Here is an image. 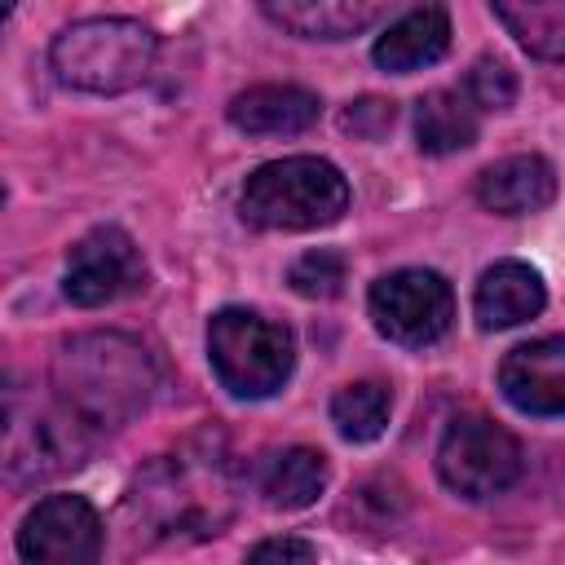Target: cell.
I'll return each instance as SVG.
<instances>
[{"label":"cell","mask_w":565,"mask_h":565,"mask_svg":"<svg viewBox=\"0 0 565 565\" xmlns=\"http://www.w3.org/2000/svg\"><path fill=\"white\" fill-rule=\"evenodd\" d=\"M388 124H393V102H380V97H362L344 110V128L358 137H380Z\"/></svg>","instance_id":"cell-24"},{"label":"cell","mask_w":565,"mask_h":565,"mask_svg":"<svg viewBox=\"0 0 565 565\" xmlns=\"http://www.w3.org/2000/svg\"><path fill=\"white\" fill-rule=\"evenodd\" d=\"M322 115L318 93L300 84H256L230 102V124L247 137H291L313 128Z\"/></svg>","instance_id":"cell-12"},{"label":"cell","mask_w":565,"mask_h":565,"mask_svg":"<svg viewBox=\"0 0 565 565\" xmlns=\"http://www.w3.org/2000/svg\"><path fill=\"white\" fill-rule=\"evenodd\" d=\"M490 9L530 57H543V62L565 57V0H521V4L499 0Z\"/></svg>","instance_id":"cell-19"},{"label":"cell","mask_w":565,"mask_h":565,"mask_svg":"<svg viewBox=\"0 0 565 565\" xmlns=\"http://www.w3.org/2000/svg\"><path fill=\"white\" fill-rule=\"evenodd\" d=\"M88 450V428L57 406H22L9 397L4 411V468L13 481H44L75 468Z\"/></svg>","instance_id":"cell-8"},{"label":"cell","mask_w":565,"mask_h":565,"mask_svg":"<svg viewBox=\"0 0 565 565\" xmlns=\"http://www.w3.org/2000/svg\"><path fill=\"white\" fill-rule=\"evenodd\" d=\"M556 199V172L543 154H508L477 177V203L499 216H530Z\"/></svg>","instance_id":"cell-13"},{"label":"cell","mask_w":565,"mask_h":565,"mask_svg":"<svg viewBox=\"0 0 565 565\" xmlns=\"http://www.w3.org/2000/svg\"><path fill=\"white\" fill-rule=\"evenodd\" d=\"M221 472V455H163L146 477L132 486V508L150 516L154 534H216L230 516V494H194L199 481Z\"/></svg>","instance_id":"cell-5"},{"label":"cell","mask_w":565,"mask_h":565,"mask_svg":"<svg viewBox=\"0 0 565 565\" xmlns=\"http://www.w3.org/2000/svg\"><path fill=\"white\" fill-rule=\"evenodd\" d=\"M499 388L521 415H565V335H539L508 349Z\"/></svg>","instance_id":"cell-11"},{"label":"cell","mask_w":565,"mask_h":565,"mask_svg":"<svg viewBox=\"0 0 565 565\" xmlns=\"http://www.w3.org/2000/svg\"><path fill=\"white\" fill-rule=\"evenodd\" d=\"M327 477H331V468H327V455L322 450H313V446H287L265 468V481H260L265 486V503L269 508H287V512L309 508L327 490Z\"/></svg>","instance_id":"cell-18"},{"label":"cell","mask_w":565,"mask_h":565,"mask_svg":"<svg viewBox=\"0 0 565 565\" xmlns=\"http://www.w3.org/2000/svg\"><path fill=\"white\" fill-rule=\"evenodd\" d=\"M463 93L477 110H508L516 97V75L499 57H477L468 79H463Z\"/></svg>","instance_id":"cell-22"},{"label":"cell","mask_w":565,"mask_h":565,"mask_svg":"<svg viewBox=\"0 0 565 565\" xmlns=\"http://www.w3.org/2000/svg\"><path fill=\"white\" fill-rule=\"evenodd\" d=\"M547 305L543 278L521 265V260H499L477 278L472 291V313L486 331H503V327H521L530 318H539Z\"/></svg>","instance_id":"cell-14"},{"label":"cell","mask_w":565,"mask_h":565,"mask_svg":"<svg viewBox=\"0 0 565 565\" xmlns=\"http://www.w3.org/2000/svg\"><path fill=\"white\" fill-rule=\"evenodd\" d=\"M366 309L384 340L424 349L450 331L455 291L437 269H393L371 282Z\"/></svg>","instance_id":"cell-7"},{"label":"cell","mask_w":565,"mask_h":565,"mask_svg":"<svg viewBox=\"0 0 565 565\" xmlns=\"http://www.w3.org/2000/svg\"><path fill=\"white\" fill-rule=\"evenodd\" d=\"M137 287H146V260L119 225H97L66 252L62 291L71 305L102 309L119 296H132Z\"/></svg>","instance_id":"cell-9"},{"label":"cell","mask_w":565,"mask_h":565,"mask_svg":"<svg viewBox=\"0 0 565 565\" xmlns=\"http://www.w3.org/2000/svg\"><path fill=\"white\" fill-rule=\"evenodd\" d=\"M238 212L256 230H322L349 212V181L331 159L318 154L269 159L243 181Z\"/></svg>","instance_id":"cell-3"},{"label":"cell","mask_w":565,"mask_h":565,"mask_svg":"<svg viewBox=\"0 0 565 565\" xmlns=\"http://www.w3.org/2000/svg\"><path fill=\"white\" fill-rule=\"evenodd\" d=\"M154 53H159V40L146 22L102 13V18H79L66 31H57L49 62L66 88L115 97V93L137 88L150 75Z\"/></svg>","instance_id":"cell-2"},{"label":"cell","mask_w":565,"mask_h":565,"mask_svg":"<svg viewBox=\"0 0 565 565\" xmlns=\"http://www.w3.org/2000/svg\"><path fill=\"white\" fill-rule=\"evenodd\" d=\"M207 362L234 397H269L296 366V340L282 322L230 305L207 322Z\"/></svg>","instance_id":"cell-4"},{"label":"cell","mask_w":565,"mask_h":565,"mask_svg":"<svg viewBox=\"0 0 565 565\" xmlns=\"http://www.w3.org/2000/svg\"><path fill=\"white\" fill-rule=\"evenodd\" d=\"M102 539V516L84 494H49L22 516L18 556L22 565H93Z\"/></svg>","instance_id":"cell-10"},{"label":"cell","mask_w":565,"mask_h":565,"mask_svg":"<svg viewBox=\"0 0 565 565\" xmlns=\"http://www.w3.org/2000/svg\"><path fill=\"white\" fill-rule=\"evenodd\" d=\"M446 49H450V13L441 4H419V9H406L402 18H393L371 53L384 71L411 75L419 66L441 62Z\"/></svg>","instance_id":"cell-15"},{"label":"cell","mask_w":565,"mask_h":565,"mask_svg":"<svg viewBox=\"0 0 565 565\" xmlns=\"http://www.w3.org/2000/svg\"><path fill=\"white\" fill-rule=\"evenodd\" d=\"M57 402L84 428H119L146 411L154 388V366L146 344L124 331H88L57 349L53 358Z\"/></svg>","instance_id":"cell-1"},{"label":"cell","mask_w":565,"mask_h":565,"mask_svg":"<svg viewBox=\"0 0 565 565\" xmlns=\"http://www.w3.org/2000/svg\"><path fill=\"white\" fill-rule=\"evenodd\" d=\"M260 13L305 40H349L384 18L375 0H265Z\"/></svg>","instance_id":"cell-16"},{"label":"cell","mask_w":565,"mask_h":565,"mask_svg":"<svg viewBox=\"0 0 565 565\" xmlns=\"http://www.w3.org/2000/svg\"><path fill=\"white\" fill-rule=\"evenodd\" d=\"M437 472L463 499H494L521 477V441L490 415H455L437 441Z\"/></svg>","instance_id":"cell-6"},{"label":"cell","mask_w":565,"mask_h":565,"mask_svg":"<svg viewBox=\"0 0 565 565\" xmlns=\"http://www.w3.org/2000/svg\"><path fill=\"white\" fill-rule=\"evenodd\" d=\"M393 393L380 380H353L331 397V424L344 441H375L388 428Z\"/></svg>","instance_id":"cell-20"},{"label":"cell","mask_w":565,"mask_h":565,"mask_svg":"<svg viewBox=\"0 0 565 565\" xmlns=\"http://www.w3.org/2000/svg\"><path fill=\"white\" fill-rule=\"evenodd\" d=\"M243 565H318V552L309 539H296V534H278V539H265L247 552Z\"/></svg>","instance_id":"cell-23"},{"label":"cell","mask_w":565,"mask_h":565,"mask_svg":"<svg viewBox=\"0 0 565 565\" xmlns=\"http://www.w3.org/2000/svg\"><path fill=\"white\" fill-rule=\"evenodd\" d=\"M344 278H349V260H344L340 252H331V247L305 252V256L291 265V274H287V282H291L300 296H309V300H331V296H340V291H344Z\"/></svg>","instance_id":"cell-21"},{"label":"cell","mask_w":565,"mask_h":565,"mask_svg":"<svg viewBox=\"0 0 565 565\" xmlns=\"http://www.w3.org/2000/svg\"><path fill=\"white\" fill-rule=\"evenodd\" d=\"M415 141L424 154H455L477 141V106L459 88H433L415 102Z\"/></svg>","instance_id":"cell-17"}]
</instances>
